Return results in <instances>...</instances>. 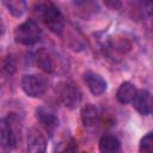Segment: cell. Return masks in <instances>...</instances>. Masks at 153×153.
Segmentation results:
<instances>
[{"label": "cell", "mask_w": 153, "mask_h": 153, "mask_svg": "<svg viewBox=\"0 0 153 153\" xmlns=\"http://www.w3.org/2000/svg\"><path fill=\"white\" fill-rule=\"evenodd\" d=\"M35 13L37 18L55 35H60L65 26L63 16L51 0H39L36 2Z\"/></svg>", "instance_id": "obj_1"}, {"label": "cell", "mask_w": 153, "mask_h": 153, "mask_svg": "<svg viewBox=\"0 0 153 153\" xmlns=\"http://www.w3.org/2000/svg\"><path fill=\"white\" fill-rule=\"evenodd\" d=\"M56 96L59 100L68 109H75L82 98L81 91L76 85H74L71 81H61L55 87Z\"/></svg>", "instance_id": "obj_2"}, {"label": "cell", "mask_w": 153, "mask_h": 153, "mask_svg": "<svg viewBox=\"0 0 153 153\" xmlns=\"http://www.w3.org/2000/svg\"><path fill=\"white\" fill-rule=\"evenodd\" d=\"M41 38V29L38 24L32 20H25L14 30V41L22 45H32Z\"/></svg>", "instance_id": "obj_3"}, {"label": "cell", "mask_w": 153, "mask_h": 153, "mask_svg": "<svg viewBox=\"0 0 153 153\" xmlns=\"http://www.w3.org/2000/svg\"><path fill=\"white\" fill-rule=\"evenodd\" d=\"M22 90L29 97L37 98L45 93L48 90L49 80L43 74H26L22 79Z\"/></svg>", "instance_id": "obj_4"}, {"label": "cell", "mask_w": 153, "mask_h": 153, "mask_svg": "<svg viewBox=\"0 0 153 153\" xmlns=\"http://www.w3.org/2000/svg\"><path fill=\"white\" fill-rule=\"evenodd\" d=\"M36 117L39 124L47 130V131H53L56 129L59 126V120L56 114L47 106H41L36 110Z\"/></svg>", "instance_id": "obj_5"}, {"label": "cell", "mask_w": 153, "mask_h": 153, "mask_svg": "<svg viewBox=\"0 0 153 153\" xmlns=\"http://www.w3.org/2000/svg\"><path fill=\"white\" fill-rule=\"evenodd\" d=\"M84 81L93 96H100L106 91V81L94 72L87 71L84 74Z\"/></svg>", "instance_id": "obj_6"}, {"label": "cell", "mask_w": 153, "mask_h": 153, "mask_svg": "<svg viewBox=\"0 0 153 153\" xmlns=\"http://www.w3.org/2000/svg\"><path fill=\"white\" fill-rule=\"evenodd\" d=\"M131 104L135 108V110L140 112L141 115L143 116L149 115L152 111V97H151L149 91L147 90L136 91V94L131 100Z\"/></svg>", "instance_id": "obj_7"}, {"label": "cell", "mask_w": 153, "mask_h": 153, "mask_svg": "<svg viewBox=\"0 0 153 153\" xmlns=\"http://www.w3.org/2000/svg\"><path fill=\"white\" fill-rule=\"evenodd\" d=\"M47 148V140L42 131L37 128H31L27 131V151L32 153L44 152Z\"/></svg>", "instance_id": "obj_8"}, {"label": "cell", "mask_w": 153, "mask_h": 153, "mask_svg": "<svg viewBox=\"0 0 153 153\" xmlns=\"http://www.w3.org/2000/svg\"><path fill=\"white\" fill-rule=\"evenodd\" d=\"M80 115L82 124L88 129L96 128V126L99 123V111L93 104H85L81 108Z\"/></svg>", "instance_id": "obj_9"}, {"label": "cell", "mask_w": 153, "mask_h": 153, "mask_svg": "<svg viewBox=\"0 0 153 153\" xmlns=\"http://www.w3.org/2000/svg\"><path fill=\"white\" fill-rule=\"evenodd\" d=\"M35 63L36 66L43 71L44 73H51L54 72L55 69V62H54V59L53 56L50 55V53L45 49H39L36 51L35 54Z\"/></svg>", "instance_id": "obj_10"}, {"label": "cell", "mask_w": 153, "mask_h": 153, "mask_svg": "<svg viewBox=\"0 0 153 153\" xmlns=\"http://www.w3.org/2000/svg\"><path fill=\"white\" fill-rule=\"evenodd\" d=\"M136 91L137 90L135 88V86L131 82L124 81L120 85V87L116 92V98L122 104H129V103H131L133 98L135 97Z\"/></svg>", "instance_id": "obj_11"}, {"label": "cell", "mask_w": 153, "mask_h": 153, "mask_svg": "<svg viewBox=\"0 0 153 153\" xmlns=\"http://www.w3.org/2000/svg\"><path fill=\"white\" fill-rule=\"evenodd\" d=\"M121 148V141L114 135H103L99 140V151L103 153H116Z\"/></svg>", "instance_id": "obj_12"}, {"label": "cell", "mask_w": 153, "mask_h": 153, "mask_svg": "<svg viewBox=\"0 0 153 153\" xmlns=\"http://www.w3.org/2000/svg\"><path fill=\"white\" fill-rule=\"evenodd\" d=\"M0 146L2 147L16 146L12 130H11V126L7 118H0Z\"/></svg>", "instance_id": "obj_13"}, {"label": "cell", "mask_w": 153, "mask_h": 153, "mask_svg": "<svg viewBox=\"0 0 153 153\" xmlns=\"http://www.w3.org/2000/svg\"><path fill=\"white\" fill-rule=\"evenodd\" d=\"M6 10L16 18L22 17L26 11V0H2Z\"/></svg>", "instance_id": "obj_14"}, {"label": "cell", "mask_w": 153, "mask_h": 153, "mask_svg": "<svg viewBox=\"0 0 153 153\" xmlns=\"http://www.w3.org/2000/svg\"><path fill=\"white\" fill-rule=\"evenodd\" d=\"M153 149V133H147L140 141V152H151Z\"/></svg>", "instance_id": "obj_15"}, {"label": "cell", "mask_w": 153, "mask_h": 153, "mask_svg": "<svg viewBox=\"0 0 153 153\" xmlns=\"http://www.w3.org/2000/svg\"><path fill=\"white\" fill-rule=\"evenodd\" d=\"M104 2L109 7H112V8H118L121 6V1L120 0H104Z\"/></svg>", "instance_id": "obj_16"}, {"label": "cell", "mask_w": 153, "mask_h": 153, "mask_svg": "<svg viewBox=\"0 0 153 153\" xmlns=\"http://www.w3.org/2000/svg\"><path fill=\"white\" fill-rule=\"evenodd\" d=\"M4 33H5V24H4V22H2L1 18H0V37H1Z\"/></svg>", "instance_id": "obj_17"}]
</instances>
